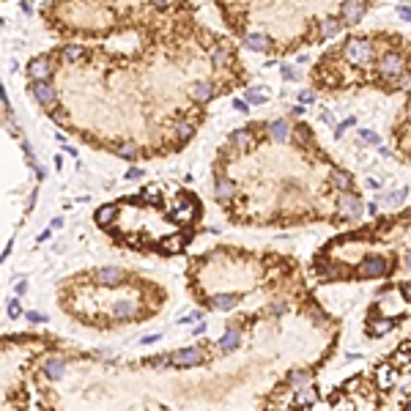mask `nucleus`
<instances>
[{
  "label": "nucleus",
  "instance_id": "nucleus-1",
  "mask_svg": "<svg viewBox=\"0 0 411 411\" xmlns=\"http://www.w3.org/2000/svg\"><path fill=\"white\" fill-rule=\"evenodd\" d=\"M343 58L351 66H364L370 60H376V44L370 39H364V36H354V39L346 41V47H343Z\"/></svg>",
  "mask_w": 411,
  "mask_h": 411
},
{
  "label": "nucleus",
  "instance_id": "nucleus-2",
  "mask_svg": "<svg viewBox=\"0 0 411 411\" xmlns=\"http://www.w3.org/2000/svg\"><path fill=\"white\" fill-rule=\"evenodd\" d=\"M52 71H55V63H52V58H47V55L33 58V60L28 63V77H30L33 82H50Z\"/></svg>",
  "mask_w": 411,
  "mask_h": 411
},
{
  "label": "nucleus",
  "instance_id": "nucleus-3",
  "mask_svg": "<svg viewBox=\"0 0 411 411\" xmlns=\"http://www.w3.org/2000/svg\"><path fill=\"white\" fill-rule=\"evenodd\" d=\"M337 211H340V219H357L362 214V200L354 192H343V198L337 200Z\"/></svg>",
  "mask_w": 411,
  "mask_h": 411
},
{
  "label": "nucleus",
  "instance_id": "nucleus-4",
  "mask_svg": "<svg viewBox=\"0 0 411 411\" xmlns=\"http://www.w3.org/2000/svg\"><path fill=\"white\" fill-rule=\"evenodd\" d=\"M364 11H367V3L364 0H346L340 8V22L343 25H357L359 19L364 17Z\"/></svg>",
  "mask_w": 411,
  "mask_h": 411
},
{
  "label": "nucleus",
  "instance_id": "nucleus-5",
  "mask_svg": "<svg viewBox=\"0 0 411 411\" xmlns=\"http://www.w3.org/2000/svg\"><path fill=\"white\" fill-rule=\"evenodd\" d=\"M30 94L36 96L39 104H44L47 110H55V102H58V94L50 82H30Z\"/></svg>",
  "mask_w": 411,
  "mask_h": 411
},
{
  "label": "nucleus",
  "instance_id": "nucleus-6",
  "mask_svg": "<svg viewBox=\"0 0 411 411\" xmlns=\"http://www.w3.org/2000/svg\"><path fill=\"white\" fill-rule=\"evenodd\" d=\"M359 271H362L364 277H387L389 263H387V258H381V255H367V258L362 260V266H359Z\"/></svg>",
  "mask_w": 411,
  "mask_h": 411
},
{
  "label": "nucleus",
  "instance_id": "nucleus-7",
  "mask_svg": "<svg viewBox=\"0 0 411 411\" xmlns=\"http://www.w3.org/2000/svg\"><path fill=\"white\" fill-rule=\"evenodd\" d=\"M170 359H173L170 364H176V367H195V364L203 362V348H198V346L181 348V351H176Z\"/></svg>",
  "mask_w": 411,
  "mask_h": 411
},
{
  "label": "nucleus",
  "instance_id": "nucleus-8",
  "mask_svg": "<svg viewBox=\"0 0 411 411\" xmlns=\"http://www.w3.org/2000/svg\"><path fill=\"white\" fill-rule=\"evenodd\" d=\"M266 135H269V140H274V143H288L291 140V123H288L285 118H277V121L266 123Z\"/></svg>",
  "mask_w": 411,
  "mask_h": 411
},
{
  "label": "nucleus",
  "instance_id": "nucleus-9",
  "mask_svg": "<svg viewBox=\"0 0 411 411\" xmlns=\"http://www.w3.org/2000/svg\"><path fill=\"white\" fill-rule=\"evenodd\" d=\"M214 192H217V200L219 203H230V200L236 198V192H239V187H236L233 178H217V187H214Z\"/></svg>",
  "mask_w": 411,
  "mask_h": 411
},
{
  "label": "nucleus",
  "instance_id": "nucleus-10",
  "mask_svg": "<svg viewBox=\"0 0 411 411\" xmlns=\"http://www.w3.org/2000/svg\"><path fill=\"white\" fill-rule=\"evenodd\" d=\"M244 47L253 50V52H269L271 50V39L263 33H247L244 36Z\"/></svg>",
  "mask_w": 411,
  "mask_h": 411
},
{
  "label": "nucleus",
  "instance_id": "nucleus-11",
  "mask_svg": "<svg viewBox=\"0 0 411 411\" xmlns=\"http://www.w3.org/2000/svg\"><path fill=\"white\" fill-rule=\"evenodd\" d=\"M329 181H332V187H335V189H340V192H351L354 178H351V173H348V170H340V167H335V170L329 173Z\"/></svg>",
  "mask_w": 411,
  "mask_h": 411
},
{
  "label": "nucleus",
  "instance_id": "nucleus-12",
  "mask_svg": "<svg viewBox=\"0 0 411 411\" xmlns=\"http://www.w3.org/2000/svg\"><path fill=\"white\" fill-rule=\"evenodd\" d=\"M44 373H47L50 381H58V378L66 373V359H60V357L47 359V362H44Z\"/></svg>",
  "mask_w": 411,
  "mask_h": 411
},
{
  "label": "nucleus",
  "instance_id": "nucleus-13",
  "mask_svg": "<svg viewBox=\"0 0 411 411\" xmlns=\"http://www.w3.org/2000/svg\"><path fill=\"white\" fill-rule=\"evenodd\" d=\"M230 60H233V50H230L228 44H217V47L211 50V63L217 66V69H222V66H228Z\"/></svg>",
  "mask_w": 411,
  "mask_h": 411
},
{
  "label": "nucleus",
  "instance_id": "nucleus-14",
  "mask_svg": "<svg viewBox=\"0 0 411 411\" xmlns=\"http://www.w3.org/2000/svg\"><path fill=\"white\" fill-rule=\"evenodd\" d=\"M189 96H192L195 102H208V99H214V85L211 82H195L192 88H189Z\"/></svg>",
  "mask_w": 411,
  "mask_h": 411
},
{
  "label": "nucleus",
  "instance_id": "nucleus-15",
  "mask_svg": "<svg viewBox=\"0 0 411 411\" xmlns=\"http://www.w3.org/2000/svg\"><path fill=\"white\" fill-rule=\"evenodd\" d=\"M96 280H99L102 285H118V282L123 280V271L115 269V266H107V269L96 271Z\"/></svg>",
  "mask_w": 411,
  "mask_h": 411
},
{
  "label": "nucleus",
  "instance_id": "nucleus-16",
  "mask_svg": "<svg viewBox=\"0 0 411 411\" xmlns=\"http://www.w3.org/2000/svg\"><path fill=\"white\" fill-rule=\"evenodd\" d=\"M239 346H241V332H239V329H233V326H230L228 332L222 335V340H219V348H222L225 354H230V351H236Z\"/></svg>",
  "mask_w": 411,
  "mask_h": 411
},
{
  "label": "nucleus",
  "instance_id": "nucleus-17",
  "mask_svg": "<svg viewBox=\"0 0 411 411\" xmlns=\"http://www.w3.org/2000/svg\"><path fill=\"white\" fill-rule=\"evenodd\" d=\"M112 312H115L118 318H123V321H132V318L137 315V307L132 305L129 299H121V302H115V307H112Z\"/></svg>",
  "mask_w": 411,
  "mask_h": 411
},
{
  "label": "nucleus",
  "instance_id": "nucleus-18",
  "mask_svg": "<svg viewBox=\"0 0 411 411\" xmlns=\"http://www.w3.org/2000/svg\"><path fill=\"white\" fill-rule=\"evenodd\" d=\"M115 214H118V208L115 206H102L99 211H96V225H99V228H107V225L112 222V219H115Z\"/></svg>",
  "mask_w": 411,
  "mask_h": 411
},
{
  "label": "nucleus",
  "instance_id": "nucleus-19",
  "mask_svg": "<svg viewBox=\"0 0 411 411\" xmlns=\"http://www.w3.org/2000/svg\"><path fill=\"white\" fill-rule=\"evenodd\" d=\"M236 296L233 294H217L214 299H208V307H217V310H230V307H236Z\"/></svg>",
  "mask_w": 411,
  "mask_h": 411
},
{
  "label": "nucleus",
  "instance_id": "nucleus-20",
  "mask_svg": "<svg viewBox=\"0 0 411 411\" xmlns=\"http://www.w3.org/2000/svg\"><path fill=\"white\" fill-rule=\"evenodd\" d=\"M195 135V123L187 121V118H181V121H176V137L181 143H189V137Z\"/></svg>",
  "mask_w": 411,
  "mask_h": 411
},
{
  "label": "nucleus",
  "instance_id": "nucleus-21",
  "mask_svg": "<svg viewBox=\"0 0 411 411\" xmlns=\"http://www.w3.org/2000/svg\"><path fill=\"white\" fill-rule=\"evenodd\" d=\"M343 30V22L340 19H335V17H326L321 22V36H326V39H332V36H337Z\"/></svg>",
  "mask_w": 411,
  "mask_h": 411
},
{
  "label": "nucleus",
  "instance_id": "nucleus-22",
  "mask_svg": "<svg viewBox=\"0 0 411 411\" xmlns=\"http://www.w3.org/2000/svg\"><path fill=\"white\" fill-rule=\"evenodd\" d=\"M250 140H253V132L250 129H236L233 135H230V143H233L236 148H250Z\"/></svg>",
  "mask_w": 411,
  "mask_h": 411
},
{
  "label": "nucleus",
  "instance_id": "nucleus-23",
  "mask_svg": "<svg viewBox=\"0 0 411 411\" xmlns=\"http://www.w3.org/2000/svg\"><path fill=\"white\" fill-rule=\"evenodd\" d=\"M115 154L123 159H137V143H132V140L121 143V146H115Z\"/></svg>",
  "mask_w": 411,
  "mask_h": 411
},
{
  "label": "nucleus",
  "instance_id": "nucleus-24",
  "mask_svg": "<svg viewBox=\"0 0 411 411\" xmlns=\"http://www.w3.org/2000/svg\"><path fill=\"white\" fill-rule=\"evenodd\" d=\"M288 381L296 384V387H302V384L310 381V373H307V370H291V373H288Z\"/></svg>",
  "mask_w": 411,
  "mask_h": 411
},
{
  "label": "nucleus",
  "instance_id": "nucleus-25",
  "mask_svg": "<svg viewBox=\"0 0 411 411\" xmlns=\"http://www.w3.org/2000/svg\"><path fill=\"white\" fill-rule=\"evenodd\" d=\"M315 398H318L315 389H305V392L296 395V403H299V406H310V403H315Z\"/></svg>",
  "mask_w": 411,
  "mask_h": 411
},
{
  "label": "nucleus",
  "instance_id": "nucleus-26",
  "mask_svg": "<svg viewBox=\"0 0 411 411\" xmlns=\"http://www.w3.org/2000/svg\"><path fill=\"white\" fill-rule=\"evenodd\" d=\"M395 326V321H381V323H373L370 326V335H387L389 329Z\"/></svg>",
  "mask_w": 411,
  "mask_h": 411
},
{
  "label": "nucleus",
  "instance_id": "nucleus-27",
  "mask_svg": "<svg viewBox=\"0 0 411 411\" xmlns=\"http://www.w3.org/2000/svg\"><path fill=\"white\" fill-rule=\"evenodd\" d=\"M82 58V50L80 47H66L63 50V60H69V63H74V60Z\"/></svg>",
  "mask_w": 411,
  "mask_h": 411
},
{
  "label": "nucleus",
  "instance_id": "nucleus-28",
  "mask_svg": "<svg viewBox=\"0 0 411 411\" xmlns=\"http://www.w3.org/2000/svg\"><path fill=\"white\" fill-rule=\"evenodd\" d=\"M359 137H362V140L367 143V146H378V135H376V132H367V129H362V132H359Z\"/></svg>",
  "mask_w": 411,
  "mask_h": 411
},
{
  "label": "nucleus",
  "instance_id": "nucleus-29",
  "mask_svg": "<svg viewBox=\"0 0 411 411\" xmlns=\"http://www.w3.org/2000/svg\"><path fill=\"white\" fill-rule=\"evenodd\" d=\"M294 135L299 137L302 143H310V129H307L305 123H302V126H296V129H294Z\"/></svg>",
  "mask_w": 411,
  "mask_h": 411
},
{
  "label": "nucleus",
  "instance_id": "nucleus-30",
  "mask_svg": "<svg viewBox=\"0 0 411 411\" xmlns=\"http://www.w3.org/2000/svg\"><path fill=\"white\" fill-rule=\"evenodd\" d=\"M247 102H253V104H266V96L258 94V91H250V94H247Z\"/></svg>",
  "mask_w": 411,
  "mask_h": 411
},
{
  "label": "nucleus",
  "instance_id": "nucleus-31",
  "mask_svg": "<svg viewBox=\"0 0 411 411\" xmlns=\"http://www.w3.org/2000/svg\"><path fill=\"white\" fill-rule=\"evenodd\" d=\"M354 123H357V118H346V121H343L340 126H337V129H335V137H343V132H346L348 126H354Z\"/></svg>",
  "mask_w": 411,
  "mask_h": 411
},
{
  "label": "nucleus",
  "instance_id": "nucleus-32",
  "mask_svg": "<svg viewBox=\"0 0 411 411\" xmlns=\"http://www.w3.org/2000/svg\"><path fill=\"white\" fill-rule=\"evenodd\" d=\"M282 77H285V80H296V69H294V66H282Z\"/></svg>",
  "mask_w": 411,
  "mask_h": 411
},
{
  "label": "nucleus",
  "instance_id": "nucleus-33",
  "mask_svg": "<svg viewBox=\"0 0 411 411\" xmlns=\"http://www.w3.org/2000/svg\"><path fill=\"white\" fill-rule=\"evenodd\" d=\"M285 310H288L285 302H277V305H271V307H269V312H274V315H280V312H285Z\"/></svg>",
  "mask_w": 411,
  "mask_h": 411
},
{
  "label": "nucleus",
  "instance_id": "nucleus-34",
  "mask_svg": "<svg viewBox=\"0 0 411 411\" xmlns=\"http://www.w3.org/2000/svg\"><path fill=\"white\" fill-rule=\"evenodd\" d=\"M25 315H28V321H33V323H44V321H47L41 312H25Z\"/></svg>",
  "mask_w": 411,
  "mask_h": 411
},
{
  "label": "nucleus",
  "instance_id": "nucleus-35",
  "mask_svg": "<svg viewBox=\"0 0 411 411\" xmlns=\"http://www.w3.org/2000/svg\"><path fill=\"white\" fill-rule=\"evenodd\" d=\"M8 315L19 318V302H8Z\"/></svg>",
  "mask_w": 411,
  "mask_h": 411
},
{
  "label": "nucleus",
  "instance_id": "nucleus-36",
  "mask_svg": "<svg viewBox=\"0 0 411 411\" xmlns=\"http://www.w3.org/2000/svg\"><path fill=\"white\" fill-rule=\"evenodd\" d=\"M299 99H302V102H305V104H310V102H312V99H315V96H312V94H310V91H302V94H299Z\"/></svg>",
  "mask_w": 411,
  "mask_h": 411
},
{
  "label": "nucleus",
  "instance_id": "nucleus-37",
  "mask_svg": "<svg viewBox=\"0 0 411 411\" xmlns=\"http://www.w3.org/2000/svg\"><path fill=\"white\" fill-rule=\"evenodd\" d=\"M151 3H154V6H156V8H167V6H170V3H173V0H151Z\"/></svg>",
  "mask_w": 411,
  "mask_h": 411
},
{
  "label": "nucleus",
  "instance_id": "nucleus-38",
  "mask_svg": "<svg viewBox=\"0 0 411 411\" xmlns=\"http://www.w3.org/2000/svg\"><path fill=\"white\" fill-rule=\"evenodd\" d=\"M140 176H143V170H140V167H132V170L126 173V178H140Z\"/></svg>",
  "mask_w": 411,
  "mask_h": 411
},
{
  "label": "nucleus",
  "instance_id": "nucleus-39",
  "mask_svg": "<svg viewBox=\"0 0 411 411\" xmlns=\"http://www.w3.org/2000/svg\"><path fill=\"white\" fill-rule=\"evenodd\" d=\"M398 14L406 19V22H409V6H400V8H398Z\"/></svg>",
  "mask_w": 411,
  "mask_h": 411
},
{
  "label": "nucleus",
  "instance_id": "nucleus-40",
  "mask_svg": "<svg viewBox=\"0 0 411 411\" xmlns=\"http://www.w3.org/2000/svg\"><path fill=\"white\" fill-rule=\"evenodd\" d=\"M233 107H236V110H239V112H247V110H250V107H247V104H244V102H236V104H233Z\"/></svg>",
  "mask_w": 411,
  "mask_h": 411
},
{
  "label": "nucleus",
  "instance_id": "nucleus-41",
  "mask_svg": "<svg viewBox=\"0 0 411 411\" xmlns=\"http://www.w3.org/2000/svg\"><path fill=\"white\" fill-rule=\"evenodd\" d=\"M0 25H3V19H0Z\"/></svg>",
  "mask_w": 411,
  "mask_h": 411
}]
</instances>
